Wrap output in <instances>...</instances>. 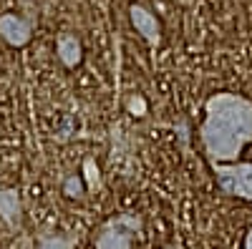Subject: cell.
Returning <instances> with one entry per match:
<instances>
[{
    "label": "cell",
    "instance_id": "277c9868",
    "mask_svg": "<svg viewBox=\"0 0 252 249\" xmlns=\"http://www.w3.org/2000/svg\"><path fill=\"white\" fill-rule=\"evenodd\" d=\"M129 18L136 28V33H141V38L149 46H159L161 43V23L157 20V15L152 10H146L144 5H131L129 8Z\"/></svg>",
    "mask_w": 252,
    "mask_h": 249
},
{
    "label": "cell",
    "instance_id": "5b68a950",
    "mask_svg": "<svg viewBox=\"0 0 252 249\" xmlns=\"http://www.w3.org/2000/svg\"><path fill=\"white\" fill-rule=\"evenodd\" d=\"M0 35H3L5 43L15 46V48H23L28 40H31V23L18 15H0Z\"/></svg>",
    "mask_w": 252,
    "mask_h": 249
},
{
    "label": "cell",
    "instance_id": "4fadbf2b",
    "mask_svg": "<svg viewBox=\"0 0 252 249\" xmlns=\"http://www.w3.org/2000/svg\"><path fill=\"white\" fill-rule=\"evenodd\" d=\"M166 249H177V247H166Z\"/></svg>",
    "mask_w": 252,
    "mask_h": 249
},
{
    "label": "cell",
    "instance_id": "7a4b0ae2",
    "mask_svg": "<svg viewBox=\"0 0 252 249\" xmlns=\"http://www.w3.org/2000/svg\"><path fill=\"white\" fill-rule=\"evenodd\" d=\"M217 186L227 196H237L252 201V164L247 161H229V164H212Z\"/></svg>",
    "mask_w": 252,
    "mask_h": 249
},
{
    "label": "cell",
    "instance_id": "8fae6325",
    "mask_svg": "<svg viewBox=\"0 0 252 249\" xmlns=\"http://www.w3.org/2000/svg\"><path fill=\"white\" fill-rule=\"evenodd\" d=\"M126 106H129V111H131L134 116H144V113H146V101H144L141 96H131L129 101H126Z\"/></svg>",
    "mask_w": 252,
    "mask_h": 249
},
{
    "label": "cell",
    "instance_id": "ba28073f",
    "mask_svg": "<svg viewBox=\"0 0 252 249\" xmlns=\"http://www.w3.org/2000/svg\"><path fill=\"white\" fill-rule=\"evenodd\" d=\"M38 249H76V239L73 237H63V234L43 237L40 244H38Z\"/></svg>",
    "mask_w": 252,
    "mask_h": 249
},
{
    "label": "cell",
    "instance_id": "8992f818",
    "mask_svg": "<svg viewBox=\"0 0 252 249\" xmlns=\"http://www.w3.org/2000/svg\"><path fill=\"white\" fill-rule=\"evenodd\" d=\"M0 219H3L10 229H18L23 221V206L15 189H0Z\"/></svg>",
    "mask_w": 252,
    "mask_h": 249
},
{
    "label": "cell",
    "instance_id": "52a82bcc",
    "mask_svg": "<svg viewBox=\"0 0 252 249\" xmlns=\"http://www.w3.org/2000/svg\"><path fill=\"white\" fill-rule=\"evenodd\" d=\"M58 58H61V63L66 68H76L81 63V58H83L81 40L76 35H71V33H63L58 38Z\"/></svg>",
    "mask_w": 252,
    "mask_h": 249
},
{
    "label": "cell",
    "instance_id": "30bf717a",
    "mask_svg": "<svg viewBox=\"0 0 252 249\" xmlns=\"http://www.w3.org/2000/svg\"><path fill=\"white\" fill-rule=\"evenodd\" d=\"M83 171H86L89 186H91V189H96V186H98V166H96V161H94L91 156L83 159Z\"/></svg>",
    "mask_w": 252,
    "mask_h": 249
},
{
    "label": "cell",
    "instance_id": "9c48e42d",
    "mask_svg": "<svg viewBox=\"0 0 252 249\" xmlns=\"http://www.w3.org/2000/svg\"><path fill=\"white\" fill-rule=\"evenodd\" d=\"M63 194H66L68 199H83V194H86V189H83V179L81 176H68L66 181H63Z\"/></svg>",
    "mask_w": 252,
    "mask_h": 249
},
{
    "label": "cell",
    "instance_id": "6da1fadb",
    "mask_svg": "<svg viewBox=\"0 0 252 249\" xmlns=\"http://www.w3.org/2000/svg\"><path fill=\"white\" fill-rule=\"evenodd\" d=\"M199 138L212 164L237 161L252 141V101L229 91L209 96L204 103Z\"/></svg>",
    "mask_w": 252,
    "mask_h": 249
},
{
    "label": "cell",
    "instance_id": "7c38bea8",
    "mask_svg": "<svg viewBox=\"0 0 252 249\" xmlns=\"http://www.w3.org/2000/svg\"><path fill=\"white\" fill-rule=\"evenodd\" d=\"M245 249H252V229H247L245 234Z\"/></svg>",
    "mask_w": 252,
    "mask_h": 249
},
{
    "label": "cell",
    "instance_id": "3957f363",
    "mask_svg": "<svg viewBox=\"0 0 252 249\" xmlns=\"http://www.w3.org/2000/svg\"><path fill=\"white\" fill-rule=\"evenodd\" d=\"M139 229H141V221L136 217H129V214L114 217L98 234L96 249H131L134 234Z\"/></svg>",
    "mask_w": 252,
    "mask_h": 249
}]
</instances>
